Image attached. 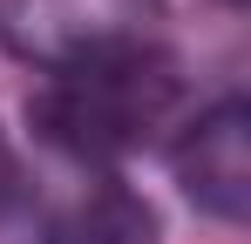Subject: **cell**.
<instances>
[{"instance_id":"cell-2","label":"cell","mask_w":251,"mask_h":244,"mask_svg":"<svg viewBox=\"0 0 251 244\" xmlns=\"http://www.w3.org/2000/svg\"><path fill=\"white\" fill-rule=\"evenodd\" d=\"M163 34V0H0V48L48 75L143 54Z\"/></svg>"},{"instance_id":"cell-3","label":"cell","mask_w":251,"mask_h":244,"mask_svg":"<svg viewBox=\"0 0 251 244\" xmlns=\"http://www.w3.org/2000/svg\"><path fill=\"white\" fill-rule=\"evenodd\" d=\"M170 170L204 217L245 224L251 217V102L224 95L197 122H183V136L170 143Z\"/></svg>"},{"instance_id":"cell-4","label":"cell","mask_w":251,"mask_h":244,"mask_svg":"<svg viewBox=\"0 0 251 244\" xmlns=\"http://www.w3.org/2000/svg\"><path fill=\"white\" fill-rule=\"evenodd\" d=\"M41 244H163V217L143 190H129L123 176H102L48 217Z\"/></svg>"},{"instance_id":"cell-5","label":"cell","mask_w":251,"mask_h":244,"mask_svg":"<svg viewBox=\"0 0 251 244\" xmlns=\"http://www.w3.org/2000/svg\"><path fill=\"white\" fill-rule=\"evenodd\" d=\"M7 197H14V149H7V136H0V210H7Z\"/></svg>"},{"instance_id":"cell-1","label":"cell","mask_w":251,"mask_h":244,"mask_svg":"<svg viewBox=\"0 0 251 244\" xmlns=\"http://www.w3.org/2000/svg\"><path fill=\"white\" fill-rule=\"evenodd\" d=\"M183 102V75L163 48H143L123 61H102V68H75V75H54L27 102L34 136L48 149L75 163H116L129 149H143Z\"/></svg>"}]
</instances>
